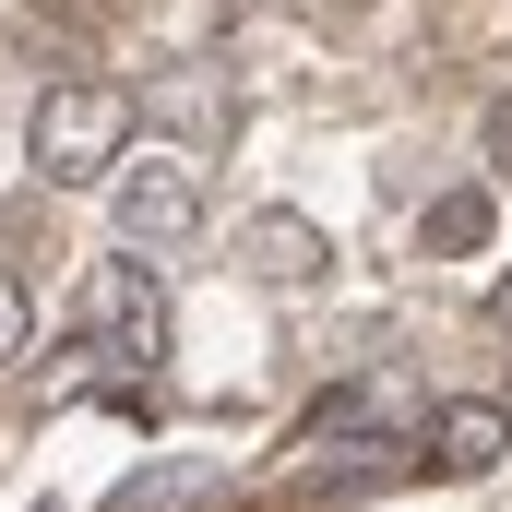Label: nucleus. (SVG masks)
Instances as JSON below:
<instances>
[{"label":"nucleus","instance_id":"obj_1","mask_svg":"<svg viewBox=\"0 0 512 512\" xmlns=\"http://www.w3.org/2000/svg\"><path fill=\"white\" fill-rule=\"evenodd\" d=\"M131 108L120 84H48L36 96V120H24V155H36V179H60V191H84V179H108L131 155Z\"/></svg>","mask_w":512,"mask_h":512},{"label":"nucleus","instance_id":"obj_2","mask_svg":"<svg viewBox=\"0 0 512 512\" xmlns=\"http://www.w3.org/2000/svg\"><path fill=\"white\" fill-rule=\"evenodd\" d=\"M108 215H120V251H179V239H203V155H179V143L120 155V167H108Z\"/></svg>","mask_w":512,"mask_h":512},{"label":"nucleus","instance_id":"obj_3","mask_svg":"<svg viewBox=\"0 0 512 512\" xmlns=\"http://www.w3.org/2000/svg\"><path fill=\"white\" fill-rule=\"evenodd\" d=\"M84 334H108L96 358H167V310H155L143 262H108V274L84 286Z\"/></svg>","mask_w":512,"mask_h":512},{"label":"nucleus","instance_id":"obj_4","mask_svg":"<svg viewBox=\"0 0 512 512\" xmlns=\"http://www.w3.org/2000/svg\"><path fill=\"white\" fill-rule=\"evenodd\" d=\"M429 465H441V477H489V465H512V405H501V393H453V405L429 417Z\"/></svg>","mask_w":512,"mask_h":512},{"label":"nucleus","instance_id":"obj_5","mask_svg":"<svg viewBox=\"0 0 512 512\" xmlns=\"http://www.w3.org/2000/svg\"><path fill=\"white\" fill-rule=\"evenodd\" d=\"M239 262H251L262 286H322V262H334V239H322L310 215H286V203H262L251 227H239Z\"/></svg>","mask_w":512,"mask_h":512},{"label":"nucleus","instance_id":"obj_6","mask_svg":"<svg viewBox=\"0 0 512 512\" xmlns=\"http://www.w3.org/2000/svg\"><path fill=\"white\" fill-rule=\"evenodd\" d=\"M417 239H429V262H477L489 239H501V191H489V179H465V191H441Z\"/></svg>","mask_w":512,"mask_h":512},{"label":"nucleus","instance_id":"obj_7","mask_svg":"<svg viewBox=\"0 0 512 512\" xmlns=\"http://www.w3.org/2000/svg\"><path fill=\"white\" fill-rule=\"evenodd\" d=\"M24 334H36V298H24V286H12V274H0V370H12V358H24Z\"/></svg>","mask_w":512,"mask_h":512},{"label":"nucleus","instance_id":"obj_8","mask_svg":"<svg viewBox=\"0 0 512 512\" xmlns=\"http://www.w3.org/2000/svg\"><path fill=\"white\" fill-rule=\"evenodd\" d=\"M489 167H501V179H512V96H501V108H489Z\"/></svg>","mask_w":512,"mask_h":512},{"label":"nucleus","instance_id":"obj_9","mask_svg":"<svg viewBox=\"0 0 512 512\" xmlns=\"http://www.w3.org/2000/svg\"><path fill=\"white\" fill-rule=\"evenodd\" d=\"M489 310H501V334H512V274H501V298H489Z\"/></svg>","mask_w":512,"mask_h":512}]
</instances>
